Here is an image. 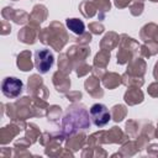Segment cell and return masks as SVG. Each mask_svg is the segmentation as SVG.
<instances>
[{
  "instance_id": "cell-1",
  "label": "cell",
  "mask_w": 158,
  "mask_h": 158,
  "mask_svg": "<svg viewBox=\"0 0 158 158\" xmlns=\"http://www.w3.org/2000/svg\"><path fill=\"white\" fill-rule=\"evenodd\" d=\"M53 63H54V57L49 49L43 48L35 52V67L40 73L42 74L47 73L52 68Z\"/></svg>"
},
{
  "instance_id": "cell-2",
  "label": "cell",
  "mask_w": 158,
  "mask_h": 158,
  "mask_svg": "<svg viewBox=\"0 0 158 158\" xmlns=\"http://www.w3.org/2000/svg\"><path fill=\"white\" fill-rule=\"evenodd\" d=\"M89 114H90V117H91L93 123L95 126H98V127L105 126L111 120L110 111H109V109L104 104H94L90 107Z\"/></svg>"
},
{
  "instance_id": "cell-3",
  "label": "cell",
  "mask_w": 158,
  "mask_h": 158,
  "mask_svg": "<svg viewBox=\"0 0 158 158\" xmlns=\"http://www.w3.org/2000/svg\"><path fill=\"white\" fill-rule=\"evenodd\" d=\"M22 88L23 83L15 77H7L1 83V91L9 99L17 98L22 93Z\"/></svg>"
},
{
  "instance_id": "cell-4",
  "label": "cell",
  "mask_w": 158,
  "mask_h": 158,
  "mask_svg": "<svg viewBox=\"0 0 158 158\" xmlns=\"http://www.w3.org/2000/svg\"><path fill=\"white\" fill-rule=\"evenodd\" d=\"M65 25H67V27H68L72 32H74L75 35H81V33L84 32V30H85L84 22H83L81 20H78V19H68V20L65 21Z\"/></svg>"
}]
</instances>
